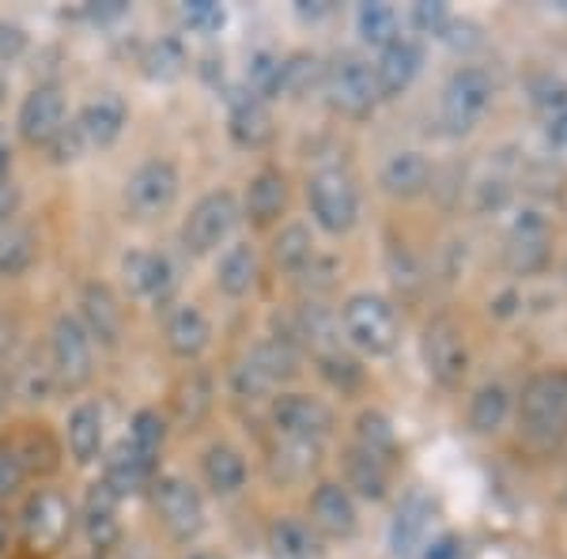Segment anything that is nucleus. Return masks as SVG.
I'll return each mask as SVG.
<instances>
[{"label": "nucleus", "instance_id": "nucleus-7", "mask_svg": "<svg viewBox=\"0 0 567 559\" xmlns=\"http://www.w3.org/2000/svg\"><path fill=\"white\" fill-rule=\"evenodd\" d=\"M492 95H496V84L492 76L477 65H465L446 80L443 99H439V125H443L446 136H465L481 125L484 110L492 106Z\"/></svg>", "mask_w": 567, "mask_h": 559}, {"label": "nucleus", "instance_id": "nucleus-36", "mask_svg": "<svg viewBox=\"0 0 567 559\" xmlns=\"http://www.w3.org/2000/svg\"><path fill=\"white\" fill-rule=\"evenodd\" d=\"M507 412H511V393L499 386V382H488L473 393L470 401V427L477 435H496V431L507 424Z\"/></svg>", "mask_w": 567, "mask_h": 559}, {"label": "nucleus", "instance_id": "nucleus-13", "mask_svg": "<svg viewBox=\"0 0 567 559\" xmlns=\"http://www.w3.org/2000/svg\"><path fill=\"white\" fill-rule=\"evenodd\" d=\"M420 352H424V366L439 386L443 390L462 386L465 371H470V352H465V341L451 318H432V322L424 325Z\"/></svg>", "mask_w": 567, "mask_h": 559}, {"label": "nucleus", "instance_id": "nucleus-1", "mask_svg": "<svg viewBox=\"0 0 567 559\" xmlns=\"http://www.w3.org/2000/svg\"><path fill=\"white\" fill-rule=\"evenodd\" d=\"M299 374V348L291 337H265L231 366V390L243 401H261Z\"/></svg>", "mask_w": 567, "mask_h": 559}, {"label": "nucleus", "instance_id": "nucleus-42", "mask_svg": "<svg viewBox=\"0 0 567 559\" xmlns=\"http://www.w3.org/2000/svg\"><path fill=\"white\" fill-rule=\"evenodd\" d=\"M355 446L374 457H390L393 454L390 420L382 416V412H360V420H355Z\"/></svg>", "mask_w": 567, "mask_h": 559}, {"label": "nucleus", "instance_id": "nucleus-25", "mask_svg": "<svg viewBox=\"0 0 567 559\" xmlns=\"http://www.w3.org/2000/svg\"><path fill=\"white\" fill-rule=\"evenodd\" d=\"M379 186L386 189L390 197L413 200L432 186V163L420 152H393L379 170Z\"/></svg>", "mask_w": 567, "mask_h": 559}, {"label": "nucleus", "instance_id": "nucleus-43", "mask_svg": "<svg viewBox=\"0 0 567 559\" xmlns=\"http://www.w3.org/2000/svg\"><path fill=\"white\" fill-rule=\"evenodd\" d=\"M27 465H23V454L16 443H0V510H4V503H12L20 488L27 484Z\"/></svg>", "mask_w": 567, "mask_h": 559}, {"label": "nucleus", "instance_id": "nucleus-40", "mask_svg": "<svg viewBox=\"0 0 567 559\" xmlns=\"http://www.w3.org/2000/svg\"><path fill=\"white\" fill-rule=\"evenodd\" d=\"M280 61L277 53L269 50H258L250 58V65H246V84H250V95L261 99V103H269V99L280 95Z\"/></svg>", "mask_w": 567, "mask_h": 559}, {"label": "nucleus", "instance_id": "nucleus-21", "mask_svg": "<svg viewBox=\"0 0 567 559\" xmlns=\"http://www.w3.org/2000/svg\"><path fill=\"white\" fill-rule=\"evenodd\" d=\"M420 65H424V50L413 39H398L390 42L386 50L374 61V80H379V95L382 99H398L413 87V80L420 76Z\"/></svg>", "mask_w": 567, "mask_h": 559}, {"label": "nucleus", "instance_id": "nucleus-28", "mask_svg": "<svg viewBox=\"0 0 567 559\" xmlns=\"http://www.w3.org/2000/svg\"><path fill=\"white\" fill-rule=\"evenodd\" d=\"M284 208H288V178L277 167L254 174L250 186H246V216L258 227H269L284 216Z\"/></svg>", "mask_w": 567, "mask_h": 559}, {"label": "nucleus", "instance_id": "nucleus-47", "mask_svg": "<svg viewBox=\"0 0 567 559\" xmlns=\"http://www.w3.org/2000/svg\"><path fill=\"white\" fill-rule=\"evenodd\" d=\"M23 53H27V31L20 23L0 20V65H8V61H20Z\"/></svg>", "mask_w": 567, "mask_h": 559}, {"label": "nucleus", "instance_id": "nucleus-6", "mask_svg": "<svg viewBox=\"0 0 567 559\" xmlns=\"http://www.w3.org/2000/svg\"><path fill=\"white\" fill-rule=\"evenodd\" d=\"M243 219V208L235 200L231 189H213L189 208V216L182 219V250L189 258H205V253H216L219 246L231 238V231L239 227Z\"/></svg>", "mask_w": 567, "mask_h": 559}, {"label": "nucleus", "instance_id": "nucleus-56", "mask_svg": "<svg viewBox=\"0 0 567 559\" xmlns=\"http://www.w3.org/2000/svg\"><path fill=\"white\" fill-rule=\"evenodd\" d=\"M553 141H560V144H567V117H560V122L553 125Z\"/></svg>", "mask_w": 567, "mask_h": 559}, {"label": "nucleus", "instance_id": "nucleus-33", "mask_svg": "<svg viewBox=\"0 0 567 559\" xmlns=\"http://www.w3.org/2000/svg\"><path fill=\"white\" fill-rule=\"evenodd\" d=\"M269 548L277 559H315L318 556V534L315 526L299 518H277L269 526Z\"/></svg>", "mask_w": 567, "mask_h": 559}, {"label": "nucleus", "instance_id": "nucleus-16", "mask_svg": "<svg viewBox=\"0 0 567 559\" xmlns=\"http://www.w3.org/2000/svg\"><path fill=\"white\" fill-rule=\"evenodd\" d=\"M76 122L80 136H84L87 152H103L110 144H117V136L125 133V125H130V106H125V99L117 95V91H99V95H91L84 106H80V114L72 117Z\"/></svg>", "mask_w": 567, "mask_h": 559}, {"label": "nucleus", "instance_id": "nucleus-53", "mask_svg": "<svg viewBox=\"0 0 567 559\" xmlns=\"http://www.w3.org/2000/svg\"><path fill=\"white\" fill-rule=\"evenodd\" d=\"M8 170H12V144L8 136H0V178H8Z\"/></svg>", "mask_w": 567, "mask_h": 559}, {"label": "nucleus", "instance_id": "nucleus-38", "mask_svg": "<svg viewBox=\"0 0 567 559\" xmlns=\"http://www.w3.org/2000/svg\"><path fill=\"white\" fill-rule=\"evenodd\" d=\"M322 61L315 53H291V58L280 61V95H307L315 84H322Z\"/></svg>", "mask_w": 567, "mask_h": 559}, {"label": "nucleus", "instance_id": "nucleus-31", "mask_svg": "<svg viewBox=\"0 0 567 559\" xmlns=\"http://www.w3.org/2000/svg\"><path fill=\"white\" fill-rule=\"evenodd\" d=\"M344 488L355 491L360 499L379 503L386 495V457H374L360 446L344 454Z\"/></svg>", "mask_w": 567, "mask_h": 559}, {"label": "nucleus", "instance_id": "nucleus-17", "mask_svg": "<svg viewBox=\"0 0 567 559\" xmlns=\"http://www.w3.org/2000/svg\"><path fill=\"white\" fill-rule=\"evenodd\" d=\"M163 341L167 352L182 363H197L213 344V325L197 302H175L163 318Z\"/></svg>", "mask_w": 567, "mask_h": 559}, {"label": "nucleus", "instance_id": "nucleus-45", "mask_svg": "<svg viewBox=\"0 0 567 559\" xmlns=\"http://www.w3.org/2000/svg\"><path fill=\"white\" fill-rule=\"evenodd\" d=\"M182 20L189 23V31H219L224 8L213 4V0H189V4H182Z\"/></svg>", "mask_w": 567, "mask_h": 559}, {"label": "nucleus", "instance_id": "nucleus-49", "mask_svg": "<svg viewBox=\"0 0 567 559\" xmlns=\"http://www.w3.org/2000/svg\"><path fill=\"white\" fill-rule=\"evenodd\" d=\"M424 559H462V540L454 534H443L424 548Z\"/></svg>", "mask_w": 567, "mask_h": 559}, {"label": "nucleus", "instance_id": "nucleus-2", "mask_svg": "<svg viewBox=\"0 0 567 559\" xmlns=\"http://www.w3.org/2000/svg\"><path fill=\"white\" fill-rule=\"evenodd\" d=\"M518 424L534 443H556L567 435V371H545L526 382Z\"/></svg>", "mask_w": 567, "mask_h": 559}, {"label": "nucleus", "instance_id": "nucleus-12", "mask_svg": "<svg viewBox=\"0 0 567 559\" xmlns=\"http://www.w3.org/2000/svg\"><path fill=\"white\" fill-rule=\"evenodd\" d=\"M269 420L280 438L307 446H322L333 435V408L310 393H280L269 408Z\"/></svg>", "mask_w": 567, "mask_h": 559}, {"label": "nucleus", "instance_id": "nucleus-54", "mask_svg": "<svg viewBox=\"0 0 567 559\" xmlns=\"http://www.w3.org/2000/svg\"><path fill=\"white\" fill-rule=\"evenodd\" d=\"M8 540H12V518H8V510H0V556H4Z\"/></svg>", "mask_w": 567, "mask_h": 559}, {"label": "nucleus", "instance_id": "nucleus-20", "mask_svg": "<svg viewBox=\"0 0 567 559\" xmlns=\"http://www.w3.org/2000/svg\"><path fill=\"white\" fill-rule=\"evenodd\" d=\"M152 480H155V462L136 451L130 438H122V443H114L106 451V457H103V484L117 495V499H130V495L144 491Z\"/></svg>", "mask_w": 567, "mask_h": 559}, {"label": "nucleus", "instance_id": "nucleus-5", "mask_svg": "<svg viewBox=\"0 0 567 559\" xmlns=\"http://www.w3.org/2000/svg\"><path fill=\"white\" fill-rule=\"evenodd\" d=\"M322 91H326L329 106L344 117H368L374 114V106L382 103L374 65L363 61L360 53H337L322 69Z\"/></svg>", "mask_w": 567, "mask_h": 559}, {"label": "nucleus", "instance_id": "nucleus-29", "mask_svg": "<svg viewBox=\"0 0 567 559\" xmlns=\"http://www.w3.org/2000/svg\"><path fill=\"white\" fill-rule=\"evenodd\" d=\"M213 280H216V288L224 291L227 299L250 296L254 283H258V253H254V246L250 242L227 246V250L216 258Z\"/></svg>", "mask_w": 567, "mask_h": 559}, {"label": "nucleus", "instance_id": "nucleus-26", "mask_svg": "<svg viewBox=\"0 0 567 559\" xmlns=\"http://www.w3.org/2000/svg\"><path fill=\"white\" fill-rule=\"evenodd\" d=\"M200 476H205L208 491L219 495V499H231L246 488V457L227 443H213L205 454H200Z\"/></svg>", "mask_w": 567, "mask_h": 559}, {"label": "nucleus", "instance_id": "nucleus-44", "mask_svg": "<svg viewBox=\"0 0 567 559\" xmlns=\"http://www.w3.org/2000/svg\"><path fill=\"white\" fill-rule=\"evenodd\" d=\"M45 152H50V159L58 163V167H69V163H76L80 155L87 152L84 136H80V130H76V122H65V130L53 136V144Z\"/></svg>", "mask_w": 567, "mask_h": 559}, {"label": "nucleus", "instance_id": "nucleus-3", "mask_svg": "<svg viewBox=\"0 0 567 559\" xmlns=\"http://www.w3.org/2000/svg\"><path fill=\"white\" fill-rule=\"evenodd\" d=\"M148 491L155 518H159V526L167 529L171 540L194 545L205 534V499H200L194 480H186L178 473H163L148 484Z\"/></svg>", "mask_w": 567, "mask_h": 559}, {"label": "nucleus", "instance_id": "nucleus-19", "mask_svg": "<svg viewBox=\"0 0 567 559\" xmlns=\"http://www.w3.org/2000/svg\"><path fill=\"white\" fill-rule=\"evenodd\" d=\"M216 405V382L205 366H186L182 379L171 390V416L182 431H194L208 420Z\"/></svg>", "mask_w": 567, "mask_h": 559}, {"label": "nucleus", "instance_id": "nucleus-27", "mask_svg": "<svg viewBox=\"0 0 567 559\" xmlns=\"http://www.w3.org/2000/svg\"><path fill=\"white\" fill-rule=\"evenodd\" d=\"M227 133H231V141L239 144V148L261 152L265 144H272L277 125H272V114H269V106H265L261 99L246 95V99H235L231 117H227Z\"/></svg>", "mask_w": 567, "mask_h": 559}, {"label": "nucleus", "instance_id": "nucleus-24", "mask_svg": "<svg viewBox=\"0 0 567 559\" xmlns=\"http://www.w3.org/2000/svg\"><path fill=\"white\" fill-rule=\"evenodd\" d=\"M427 526H432V503L424 499L420 491L405 495L393 515V526H390V548L398 559H413L420 548H424V537H427Z\"/></svg>", "mask_w": 567, "mask_h": 559}, {"label": "nucleus", "instance_id": "nucleus-37", "mask_svg": "<svg viewBox=\"0 0 567 559\" xmlns=\"http://www.w3.org/2000/svg\"><path fill=\"white\" fill-rule=\"evenodd\" d=\"M189 58H186V45L178 39H155L141 58L144 76L155 80V84H175V80L186 72Z\"/></svg>", "mask_w": 567, "mask_h": 559}, {"label": "nucleus", "instance_id": "nucleus-11", "mask_svg": "<svg viewBox=\"0 0 567 559\" xmlns=\"http://www.w3.org/2000/svg\"><path fill=\"white\" fill-rule=\"evenodd\" d=\"M72 534V503L58 488H39L27 495L20 510V540L31 552L50 556Z\"/></svg>", "mask_w": 567, "mask_h": 559}, {"label": "nucleus", "instance_id": "nucleus-52", "mask_svg": "<svg viewBox=\"0 0 567 559\" xmlns=\"http://www.w3.org/2000/svg\"><path fill=\"white\" fill-rule=\"evenodd\" d=\"M296 12L303 15V20H322V15H329V4H307V0H299Z\"/></svg>", "mask_w": 567, "mask_h": 559}, {"label": "nucleus", "instance_id": "nucleus-51", "mask_svg": "<svg viewBox=\"0 0 567 559\" xmlns=\"http://www.w3.org/2000/svg\"><path fill=\"white\" fill-rule=\"evenodd\" d=\"M91 12V20H117V15H125L130 12V4H125V0H106V4H95V8H87Z\"/></svg>", "mask_w": 567, "mask_h": 559}, {"label": "nucleus", "instance_id": "nucleus-48", "mask_svg": "<svg viewBox=\"0 0 567 559\" xmlns=\"http://www.w3.org/2000/svg\"><path fill=\"white\" fill-rule=\"evenodd\" d=\"M20 200H23L20 186L12 178H0V227L12 224L16 213H20Z\"/></svg>", "mask_w": 567, "mask_h": 559}, {"label": "nucleus", "instance_id": "nucleus-9", "mask_svg": "<svg viewBox=\"0 0 567 559\" xmlns=\"http://www.w3.org/2000/svg\"><path fill=\"white\" fill-rule=\"evenodd\" d=\"M50 371L58 390H84L95 379V344L76 314H58L50 329Z\"/></svg>", "mask_w": 567, "mask_h": 559}, {"label": "nucleus", "instance_id": "nucleus-34", "mask_svg": "<svg viewBox=\"0 0 567 559\" xmlns=\"http://www.w3.org/2000/svg\"><path fill=\"white\" fill-rule=\"evenodd\" d=\"M272 261H277V269L299 277L315 261V235H310V227L307 224L280 227V235L272 238Z\"/></svg>", "mask_w": 567, "mask_h": 559}, {"label": "nucleus", "instance_id": "nucleus-23", "mask_svg": "<svg viewBox=\"0 0 567 559\" xmlns=\"http://www.w3.org/2000/svg\"><path fill=\"white\" fill-rule=\"evenodd\" d=\"M106 443V416L99 401H80L65 420V446L76 465H91L103 457Z\"/></svg>", "mask_w": 567, "mask_h": 559}, {"label": "nucleus", "instance_id": "nucleus-8", "mask_svg": "<svg viewBox=\"0 0 567 559\" xmlns=\"http://www.w3.org/2000/svg\"><path fill=\"white\" fill-rule=\"evenodd\" d=\"M341 325H344V337H349L363 355H390L401 337L398 310L390 307V299L371 296V291H360V296H352L344 302Z\"/></svg>", "mask_w": 567, "mask_h": 559}, {"label": "nucleus", "instance_id": "nucleus-55", "mask_svg": "<svg viewBox=\"0 0 567 559\" xmlns=\"http://www.w3.org/2000/svg\"><path fill=\"white\" fill-rule=\"evenodd\" d=\"M8 401H12V386H8V374H0V416L8 412Z\"/></svg>", "mask_w": 567, "mask_h": 559}, {"label": "nucleus", "instance_id": "nucleus-39", "mask_svg": "<svg viewBox=\"0 0 567 559\" xmlns=\"http://www.w3.org/2000/svg\"><path fill=\"white\" fill-rule=\"evenodd\" d=\"M355 23H360L363 42L379 45V50H386L390 42L401 39V34H398V12H393L390 4H360Z\"/></svg>", "mask_w": 567, "mask_h": 559}, {"label": "nucleus", "instance_id": "nucleus-30", "mask_svg": "<svg viewBox=\"0 0 567 559\" xmlns=\"http://www.w3.org/2000/svg\"><path fill=\"white\" fill-rule=\"evenodd\" d=\"M117 507H122V499H117L103 480L87 488V495H84V529H87V540L95 548H114L117 537H122Z\"/></svg>", "mask_w": 567, "mask_h": 559}, {"label": "nucleus", "instance_id": "nucleus-22", "mask_svg": "<svg viewBox=\"0 0 567 559\" xmlns=\"http://www.w3.org/2000/svg\"><path fill=\"white\" fill-rule=\"evenodd\" d=\"M310 526L326 537H352L355 534V499L344 484L326 480L310 495Z\"/></svg>", "mask_w": 567, "mask_h": 559}, {"label": "nucleus", "instance_id": "nucleus-32", "mask_svg": "<svg viewBox=\"0 0 567 559\" xmlns=\"http://www.w3.org/2000/svg\"><path fill=\"white\" fill-rule=\"evenodd\" d=\"M34 258H39V238H34L31 227L20 224V219L0 227V280L23 277Z\"/></svg>", "mask_w": 567, "mask_h": 559}, {"label": "nucleus", "instance_id": "nucleus-18", "mask_svg": "<svg viewBox=\"0 0 567 559\" xmlns=\"http://www.w3.org/2000/svg\"><path fill=\"white\" fill-rule=\"evenodd\" d=\"M122 288L130 299H167L175 288V265L167 253L130 250L122 258Z\"/></svg>", "mask_w": 567, "mask_h": 559}, {"label": "nucleus", "instance_id": "nucleus-14", "mask_svg": "<svg viewBox=\"0 0 567 559\" xmlns=\"http://www.w3.org/2000/svg\"><path fill=\"white\" fill-rule=\"evenodd\" d=\"M65 95L58 84H39L23 95L20 114H16V133L31 148H50L53 136L65 130Z\"/></svg>", "mask_w": 567, "mask_h": 559}, {"label": "nucleus", "instance_id": "nucleus-50", "mask_svg": "<svg viewBox=\"0 0 567 559\" xmlns=\"http://www.w3.org/2000/svg\"><path fill=\"white\" fill-rule=\"evenodd\" d=\"M16 341H20V325H16V318L0 314V363L16 352Z\"/></svg>", "mask_w": 567, "mask_h": 559}, {"label": "nucleus", "instance_id": "nucleus-35", "mask_svg": "<svg viewBox=\"0 0 567 559\" xmlns=\"http://www.w3.org/2000/svg\"><path fill=\"white\" fill-rule=\"evenodd\" d=\"M318 451H322V446H307V443H291V438H280V443L269 451V473H272V480H280V484L303 480V476L318 465Z\"/></svg>", "mask_w": 567, "mask_h": 559}, {"label": "nucleus", "instance_id": "nucleus-10", "mask_svg": "<svg viewBox=\"0 0 567 559\" xmlns=\"http://www.w3.org/2000/svg\"><path fill=\"white\" fill-rule=\"evenodd\" d=\"M182 189L178 167L171 159H144L130 178H125L122 200H125V213L141 224H152V219H163L175 208Z\"/></svg>", "mask_w": 567, "mask_h": 559}, {"label": "nucleus", "instance_id": "nucleus-15", "mask_svg": "<svg viewBox=\"0 0 567 559\" xmlns=\"http://www.w3.org/2000/svg\"><path fill=\"white\" fill-rule=\"evenodd\" d=\"M80 325L87 329L91 344H103V348L122 344L125 310H122V302H117L110 283L91 280V283L80 288Z\"/></svg>", "mask_w": 567, "mask_h": 559}, {"label": "nucleus", "instance_id": "nucleus-41", "mask_svg": "<svg viewBox=\"0 0 567 559\" xmlns=\"http://www.w3.org/2000/svg\"><path fill=\"white\" fill-rule=\"evenodd\" d=\"M130 443L141 451L144 457H159L163 443H167V420L159 416L155 408H141L133 416V427H130Z\"/></svg>", "mask_w": 567, "mask_h": 559}, {"label": "nucleus", "instance_id": "nucleus-4", "mask_svg": "<svg viewBox=\"0 0 567 559\" xmlns=\"http://www.w3.org/2000/svg\"><path fill=\"white\" fill-rule=\"evenodd\" d=\"M307 200L315 224L333 238L349 235L355 219H360V189H355V178L344 167H322L310 174Z\"/></svg>", "mask_w": 567, "mask_h": 559}, {"label": "nucleus", "instance_id": "nucleus-46", "mask_svg": "<svg viewBox=\"0 0 567 559\" xmlns=\"http://www.w3.org/2000/svg\"><path fill=\"white\" fill-rule=\"evenodd\" d=\"M451 20H454L451 8L439 4V0H420V4H413V27H420L424 34H443Z\"/></svg>", "mask_w": 567, "mask_h": 559}]
</instances>
